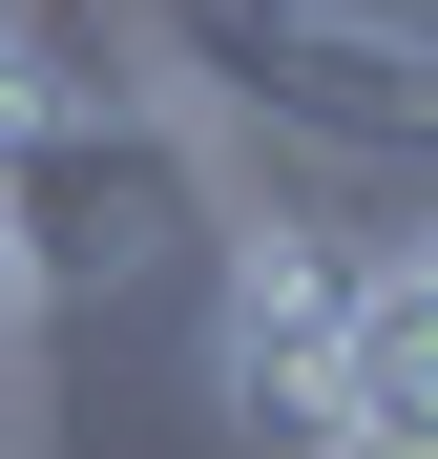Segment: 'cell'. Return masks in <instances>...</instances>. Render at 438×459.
Listing matches in <instances>:
<instances>
[{
  "mask_svg": "<svg viewBox=\"0 0 438 459\" xmlns=\"http://www.w3.org/2000/svg\"><path fill=\"white\" fill-rule=\"evenodd\" d=\"M334 355H355V251L313 209H209V418L251 459H334Z\"/></svg>",
  "mask_w": 438,
  "mask_h": 459,
  "instance_id": "cell-1",
  "label": "cell"
}]
</instances>
